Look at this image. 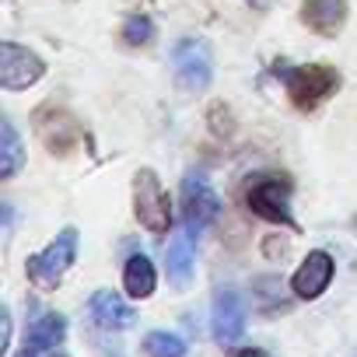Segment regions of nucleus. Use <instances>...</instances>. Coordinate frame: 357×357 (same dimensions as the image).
<instances>
[{"mask_svg":"<svg viewBox=\"0 0 357 357\" xmlns=\"http://www.w3.org/2000/svg\"><path fill=\"white\" fill-rule=\"evenodd\" d=\"M74 259H77V231H74V228H63L43 252L29 256L25 273H29V280H32L36 287L53 291V287L63 280V273L70 270Z\"/></svg>","mask_w":357,"mask_h":357,"instance_id":"f257e3e1","label":"nucleus"},{"mask_svg":"<svg viewBox=\"0 0 357 357\" xmlns=\"http://www.w3.org/2000/svg\"><path fill=\"white\" fill-rule=\"evenodd\" d=\"M133 214L154 235H165L172 228V200L151 168H140L133 175Z\"/></svg>","mask_w":357,"mask_h":357,"instance_id":"f03ea898","label":"nucleus"},{"mask_svg":"<svg viewBox=\"0 0 357 357\" xmlns=\"http://www.w3.org/2000/svg\"><path fill=\"white\" fill-rule=\"evenodd\" d=\"M218 214H221V200H218V193L211 186L207 172H200V168L186 172V178H183V218H186V231H193V235L207 231L218 221Z\"/></svg>","mask_w":357,"mask_h":357,"instance_id":"7ed1b4c3","label":"nucleus"},{"mask_svg":"<svg viewBox=\"0 0 357 357\" xmlns=\"http://www.w3.org/2000/svg\"><path fill=\"white\" fill-rule=\"evenodd\" d=\"M284 88H287V98L301 112H308L340 88V74L333 67H315V63L312 67H291L284 74Z\"/></svg>","mask_w":357,"mask_h":357,"instance_id":"20e7f679","label":"nucleus"},{"mask_svg":"<svg viewBox=\"0 0 357 357\" xmlns=\"http://www.w3.org/2000/svg\"><path fill=\"white\" fill-rule=\"evenodd\" d=\"M172 70L183 91H204L214 77V56L211 46L200 39H178L172 50Z\"/></svg>","mask_w":357,"mask_h":357,"instance_id":"39448f33","label":"nucleus"},{"mask_svg":"<svg viewBox=\"0 0 357 357\" xmlns=\"http://www.w3.org/2000/svg\"><path fill=\"white\" fill-rule=\"evenodd\" d=\"M43 70H46V63L32 50H25L18 43H0V84L8 91L32 88L43 77Z\"/></svg>","mask_w":357,"mask_h":357,"instance_id":"423d86ee","label":"nucleus"},{"mask_svg":"<svg viewBox=\"0 0 357 357\" xmlns=\"http://www.w3.org/2000/svg\"><path fill=\"white\" fill-rule=\"evenodd\" d=\"M211 333L221 347H231L245 333V301L235 287H221L214 294V312H211Z\"/></svg>","mask_w":357,"mask_h":357,"instance_id":"0eeeda50","label":"nucleus"},{"mask_svg":"<svg viewBox=\"0 0 357 357\" xmlns=\"http://www.w3.org/2000/svg\"><path fill=\"white\" fill-rule=\"evenodd\" d=\"M249 207L252 214H259L263 221H273V225H287L298 231L294 225V214H291V190L280 183V178H263L249 190Z\"/></svg>","mask_w":357,"mask_h":357,"instance_id":"6e6552de","label":"nucleus"},{"mask_svg":"<svg viewBox=\"0 0 357 357\" xmlns=\"http://www.w3.org/2000/svg\"><path fill=\"white\" fill-rule=\"evenodd\" d=\"M333 256L329 252H322V249H315V252H308L305 256V263L298 266V273L291 277V291L298 294V298H305V301H312V298H319L326 287H329V280H333Z\"/></svg>","mask_w":357,"mask_h":357,"instance_id":"1a4fd4ad","label":"nucleus"},{"mask_svg":"<svg viewBox=\"0 0 357 357\" xmlns=\"http://www.w3.org/2000/svg\"><path fill=\"white\" fill-rule=\"evenodd\" d=\"M301 22H305L312 32L333 39V36H340L343 25H347V0H305Z\"/></svg>","mask_w":357,"mask_h":357,"instance_id":"9d476101","label":"nucleus"},{"mask_svg":"<svg viewBox=\"0 0 357 357\" xmlns=\"http://www.w3.org/2000/svg\"><path fill=\"white\" fill-rule=\"evenodd\" d=\"M88 315H91L95 326H102V329H126V326H133V319H137V312H133L119 294H112V291H95V294L88 298Z\"/></svg>","mask_w":357,"mask_h":357,"instance_id":"9b49d317","label":"nucleus"},{"mask_svg":"<svg viewBox=\"0 0 357 357\" xmlns=\"http://www.w3.org/2000/svg\"><path fill=\"white\" fill-rule=\"evenodd\" d=\"M193 231H178L165 252V263H168V277L175 287H186L190 277H193V259H197V249H193Z\"/></svg>","mask_w":357,"mask_h":357,"instance_id":"f8f14e48","label":"nucleus"},{"mask_svg":"<svg viewBox=\"0 0 357 357\" xmlns=\"http://www.w3.org/2000/svg\"><path fill=\"white\" fill-rule=\"evenodd\" d=\"M154 284H158V273H154V263L147 256H130L126 266H123V287L130 298L144 301L154 294Z\"/></svg>","mask_w":357,"mask_h":357,"instance_id":"ddd939ff","label":"nucleus"},{"mask_svg":"<svg viewBox=\"0 0 357 357\" xmlns=\"http://www.w3.org/2000/svg\"><path fill=\"white\" fill-rule=\"evenodd\" d=\"M63 336H67V319L60 312H46V315H39L29 326L25 347H32V350H56L63 343Z\"/></svg>","mask_w":357,"mask_h":357,"instance_id":"4468645a","label":"nucleus"},{"mask_svg":"<svg viewBox=\"0 0 357 357\" xmlns=\"http://www.w3.org/2000/svg\"><path fill=\"white\" fill-rule=\"evenodd\" d=\"M22 161H25L22 137H18L15 123H11V119H4V123H0V175L11 178V175L22 168Z\"/></svg>","mask_w":357,"mask_h":357,"instance_id":"2eb2a0df","label":"nucleus"},{"mask_svg":"<svg viewBox=\"0 0 357 357\" xmlns=\"http://www.w3.org/2000/svg\"><path fill=\"white\" fill-rule=\"evenodd\" d=\"M144 354L147 357H186V340L175 333H165V329H154L144 336Z\"/></svg>","mask_w":357,"mask_h":357,"instance_id":"dca6fc26","label":"nucleus"},{"mask_svg":"<svg viewBox=\"0 0 357 357\" xmlns=\"http://www.w3.org/2000/svg\"><path fill=\"white\" fill-rule=\"evenodd\" d=\"M123 36H126V43L140 46V43H147L154 36V25H151V18H130L126 29H123Z\"/></svg>","mask_w":357,"mask_h":357,"instance_id":"f3484780","label":"nucleus"},{"mask_svg":"<svg viewBox=\"0 0 357 357\" xmlns=\"http://www.w3.org/2000/svg\"><path fill=\"white\" fill-rule=\"evenodd\" d=\"M0 322H4V336H0V354H4L11 347V312L4 308V315H0Z\"/></svg>","mask_w":357,"mask_h":357,"instance_id":"a211bd4d","label":"nucleus"},{"mask_svg":"<svg viewBox=\"0 0 357 357\" xmlns=\"http://www.w3.org/2000/svg\"><path fill=\"white\" fill-rule=\"evenodd\" d=\"M18 357H39V350H32V347H25V350H22Z\"/></svg>","mask_w":357,"mask_h":357,"instance_id":"6ab92c4d","label":"nucleus"},{"mask_svg":"<svg viewBox=\"0 0 357 357\" xmlns=\"http://www.w3.org/2000/svg\"><path fill=\"white\" fill-rule=\"evenodd\" d=\"M252 4H256V8H266V0H252Z\"/></svg>","mask_w":357,"mask_h":357,"instance_id":"aec40b11","label":"nucleus"}]
</instances>
